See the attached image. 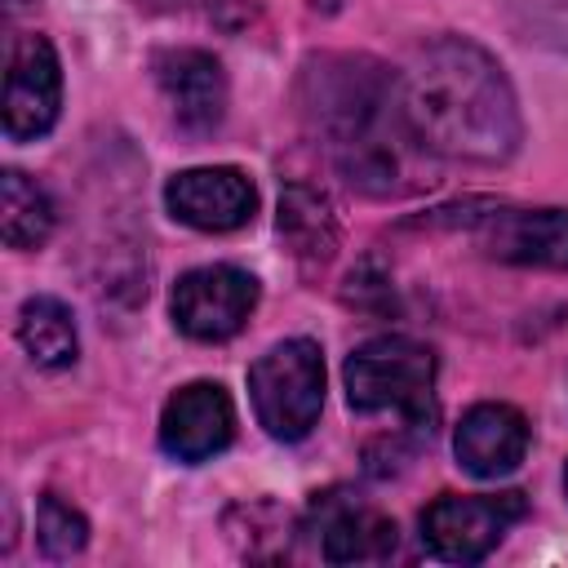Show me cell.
Returning a JSON list of instances; mask_svg holds the SVG:
<instances>
[{"instance_id": "1", "label": "cell", "mask_w": 568, "mask_h": 568, "mask_svg": "<svg viewBox=\"0 0 568 568\" xmlns=\"http://www.w3.org/2000/svg\"><path fill=\"white\" fill-rule=\"evenodd\" d=\"M395 98L404 129L430 155L506 164L524 142L519 98L501 62L466 36H435L417 44L395 80Z\"/></svg>"}, {"instance_id": "2", "label": "cell", "mask_w": 568, "mask_h": 568, "mask_svg": "<svg viewBox=\"0 0 568 568\" xmlns=\"http://www.w3.org/2000/svg\"><path fill=\"white\" fill-rule=\"evenodd\" d=\"M302 84V111L328 142L342 178L364 195H395L404 173L399 146L386 142V120H399L395 80L368 58L333 53L311 58Z\"/></svg>"}, {"instance_id": "3", "label": "cell", "mask_w": 568, "mask_h": 568, "mask_svg": "<svg viewBox=\"0 0 568 568\" xmlns=\"http://www.w3.org/2000/svg\"><path fill=\"white\" fill-rule=\"evenodd\" d=\"M342 382H346V404L355 413H399L404 426L430 435L435 426V351L430 346L404 333L368 337L346 355Z\"/></svg>"}, {"instance_id": "4", "label": "cell", "mask_w": 568, "mask_h": 568, "mask_svg": "<svg viewBox=\"0 0 568 568\" xmlns=\"http://www.w3.org/2000/svg\"><path fill=\"white\" fill-rule=\"evenodd\" d=\"M248 399L257 426L280 439L297 444L315 430L324 408V351L311 337H288L262 351L248 364Z\"/></svg>"}, {"instance_id": "5", "label": "cell", "mask_w": 568, "mask_h": 568, "mask_svg": "<svg viewBox=\"0 0 568 568\" xmlns=\"http://www.w3.org/2000/svg\"><path fill=\"white\" fill-rule=\"evenodd\" d=\"M528 515L524 493H444L422 510V546L430 559L444 564H475L484 559L519 519Z\"/></svg>"}, {"instance_id": "6", "label": "cell", "mask_w": 568, "mask_h": 568, "mask_svg": "<svg viewBox=\"0 0 568 568\" xmlns=\"http://www.w3.org/2000/svg\"><path fill=\"white\" fill-rule=\"evenodd\" d=\"M257 306V280L244 266L213 262L195 266L173 284L169 311L173 324L195 342H226L235 337Z\"/></svg>"}, {"instance_id": "7", "label": "cell", "mask_w": 568, "mask_h": 568, "mask_svg": "<svg viewBox=\"0 0 568 568\" xmlns=\"http://www.w3.org/2000/svg\"><path fill=\"white\" fill-rule=\"evenodd\" d=\"M62 111V62L53 44L36 31L9 44L4 67V138L36 142L58 124Z\"/></svg>"}, {"instance_id": "8", "label": "cell", "mask_w": 568, "mask_h": 568, "mask_svg": "<svg viewBox=\"0 0 568 568\" xmlns=\"http://www.w3.org/2000/svg\"><path fill=\"white\" fill-rule=\"evenodd\" d=\"M164 209L191 231H240L257 213V186L231 164L182 169L164 182Z\"/></svg>"}, {"instance_id": "9", "label": "cell", "mask_w": 568, "mask_h": 568, "mask_svg": "<svg viewBox=\"0 0 568 568\" xmlns=\"http://www.w3.org/2000/svg\"><path fill=\"white\" fill-rule=\"evenodd\" d=\"M151 75L169 102V115L182 133L204 138L226 115V71L204 49H160L151 58Z\"/></svg>"}, {"instance_id": "10", "label": "cell", "mask_w": 568, "mask_h": 568, "mask_svg": "<svg viewBox=\"0 0 568 568\" xmlns=\"http://www.w3.org/2000/svg\"><path fill=\"white\" fill-rule=\"evenodd\" d=\"M235 439V404L217 382H186L164 399L160 413V448L173 462H209Z\"/></svg>"}, {"instance_id": "11", "label": "cell", "mask_w": 568, "mask_h": 568, "mask_svg": "<svg viewBox=\"0 0 568 568\" xmlns=\"http://www.w3.org/2000/svg\"><path fill=\"white\" fill-rule=\"evenodd\" d=\"M475 235L488 257L510 266L568 271V209H510L497 204L475 217Z\"/></svg>"}, {"instance_id": "12", "label": "cell", "mask_w": 568, "mask_h": 568, "mask_svg": "<svg viewBox=\"0 0 568 568\" xmlns=\"http://www.w3.org/2000/svg\"><path fill=\"white\" fill-rule=\"evenodd\" d=\"M457 466L475 479H501L528 457V417L515 404H475L453 430Z\"/></svg>"}, {"instance_id": "13", "label": "cell", "mask_w": 568, "mask_h": 568, "mask_svg": "<svg viewBox=\"0 0 568 568\" xmlns=\"http://www.w3.org/2000/svg\"><path fill=\"white\" fill-rule=\"evenodd\" d=\"M324 559L328 564H373L395 550V519H386L373 506H359L351 497L324 501Z\"/></svg>"}, {"instance_id": "14", "label": "cell", "mask_w": 568, "mask_h": 568, "mask_svg": "<svg viewBox=\"0 0 568 568\" xmlns=\"http://www.w3.org/2000/svg\"><path fill=\"white\" fill-rule=\"evenodd\" d=\"M280 240L293 248L297 262L324 266L337 248V217L320 191L306 182H288L280 195Z\"/></svg>"}, {"instance_id": "15", "label": "cell", "mask_w": 568, "mask_h": 568, "mask_svg": "<svg viewBox=\"0 0 568 568\" xmlns=\"http://www.w3.org/2000/svg\"><path fill=\"white\" fill-rule=\"evenodd\" d=\"M18 342L22 351L40 364V368H71L75 355H80V337H75V320L71 311L49 297V293H36L22 302L18 311Z\"/></svg>"}, {"instance_id": "16", "label": "cell", "mask_w": 568, "mask_h": 568, "mask_svg": "<svg viewBox=\"0 0 568 568\" xmlns=\"http://www.w3.org/2000/svg\"><path fill=\"white\" fill-rule=\"evenodd\" d=\"M53 200L22 169H4L0 178V235L9 248H40L53 235Z\"/></svg>"}, {"instance_id": "17", "label": "cell", "mask_w": 568, "mask_h": 568, "mask_svg": "<svg viewBox=\"0 0 568 568\" xmlns=\"http://www.w3.org/2000/svg\"><path fill=\"white\" fill-rule=\"evenodd\" d=\"M36 541L49 559H71L89 546V519L58 493H44L36 510Z\"/></svg>"}, {"instance_id": "18", "label": "cell", "mask_w": 568, "mask_h": 568, "mask_svg": "<svg viewBox=\"0 0 568 568\" xmlns=\"http://www.w3.org/2000/svg\"><path fill=\"white\" fill-rule=\"evenodd\" d=\"M506 13L524 40L568 53V0H506Z\"/></svg>"}, {"instance_id": "19", "label": "cell", "mask_w": 568, "mask_h": 568, "mask_svg": "<svg viewBox=\"0 0 568 568\" xmlns=\"http://www.w3.org/2000/svg\"><path fill=\"white\" fill-rule=\"evenodd\" d=\"M564 493H568V466H564Z\"/></svg>"}]
</instances>
